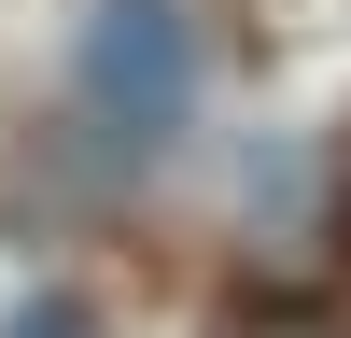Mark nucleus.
<instances>
[{"label":"nucleus","mask_w":351,"mask_h":338,"mask_svg":"<svg viewBox=\"0 0 351 338\" xmlns=\"http://www.w3.org/2000/svg\"><path fill=\"white\" fill-rule=\"evenodd\" d=\"M0 338H99V310H84V296H14Z\"/></svg>","instance_id":"2"},{"label":"nucleus","mask_w":351,"mask_h":338,"mask_svg":"<svg viewBox=\"0 0 351 338\" xmlns=\"http://www.w3.org/2000/svg\"><path fill=\"white\" fill-rule=\"evenodd\" d=\"M84 99H99V127L127 141V155H155L169 127H183L197 99V43L169 0H99V28H84Z\"/></svg>","instance_id":"1"}]
</instances>
